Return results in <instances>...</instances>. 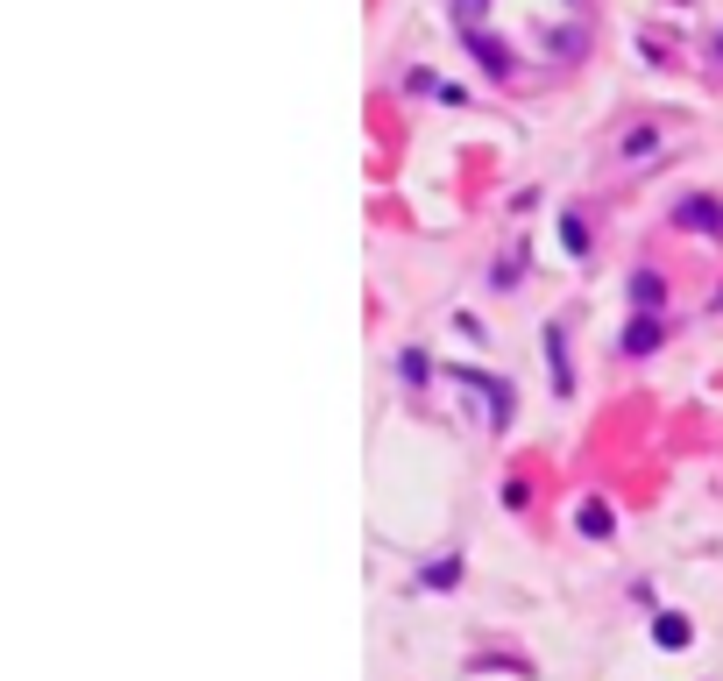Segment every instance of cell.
<instances>
[{
  "label": "cell",
  "instance_id": "6da1fadb",
  "mask_svg": "<svg viewBox=\"0 0 723 681\" xmlns=\"http://www.w3.org/2000/svg\"><path fill=\"white\" fill-rule=\"evenodd\" d=\"M674 220L702 227V235H723V206H716V199H681V213H674Z\"/></svg>",
  "mask_w": 723,
  "mask_h": 681
},
{
  "label": "cell",
  "instance_id": "7a4b0ae2",
  "mask_svg": "<svg viewBox=\"0 0 723 681\" xmlns=\"http://www.w3.org/2000/svg\"><path fill=\"white\" fill-rule=\"evenodd\" d=\"M660 348V320H631L624 327V355H653Z\"/></svg>",
  "mask_w": 723,
  "mask_h": 681
},
{
  "label": "cell",
  "instance_id": "3957f363",
  "mask_svg": "<svg viewBox=\"0 0 723 681\" xmlns=\"http://www.w3.org/2000/svg\"><path fill=\"white\" fill-rule=\"evenodd\" d=\"M546 362H553V384H560V391H568V384H575V376H568V355H560V327H546Z\"/></svg>",
  "mask_w": 723,
  "mask_h": 681
},
{
  "label": "cell",
  "instance_id": "277c9868",
  "mask_svg": "<svg viewBox=\"0 0 723 681\" xmlns=\"http://www.w3.org/2000/svg\"><path fill=\"white\" fill-rule=\"evenodd\" d=\"M631 298L653 313V306H660V277H653V270H638V277H631Z\"/></svg>",
  "mask_w": 723,
  "mask_h": 681
},
{
  "label": "cell",
  "instance_id": "5b68a950",
  "mask_svg": "<svg viewBox=\"0 0 723 681\" xmlns=\"http://www.w3.org/2000/svg\"><path fill=\"white\" fill-rule=\"evenodd\" d=\"M653 639H660V646H688V618H674V611H667V618L653 625Z\"/></svg>",
  "mask_w": 723,
  "mask_h": 681
},
{
  "label": "cell",
  "instance_id": "8992f818",
  "mask_svg": "<svg viewBox=\"0 0 723 681\" xmlns=\"http://www.w3.org/2000/svg\"><path fill=\"white\" fill-rule=\"evenodd\" d=\"M582 533H596V540L610 533V511H603V504H582Z\"/></svg>",
  "mask_w": 723,
  "mask_h": 681
}]
</instances>
